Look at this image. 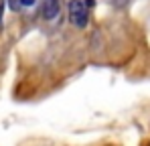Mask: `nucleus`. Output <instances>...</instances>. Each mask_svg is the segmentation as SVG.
Wrapping results in <instances>:
<instances>
[{"label": "nucleus", "mask_w": 150, "mask_h": 146, "mask_svg": "<svg viewBox=\"0 0 150 146\" xmlns=\"http://www.w3.org/2000/svg\"><path fill=\"white\" fill-rule=\"evenodd\" d=\"M67 10H69V21L77 28H83L87 24V6H85V2H81V0H69Z\"/></svg>", "instance_id": "obj_1"}, {"label": "nucleus", "mask_w": 150, "mask_h": 146, "mask_svg": "<svg viewBox=\"0 0 150 146\" xmlns=\"http://www.w3.org/2000/svg\"><path fill=\"white\" fill-rule=\"evenodd\" d=\"M59 10H61V4H59V0H45V2H43V16H45L47 21H53V18H57Z\"/></svg>", "instance_id": "obj_2"}, {"label": "nucleus", "mask_w": 150, "mask_h": 146, "mask_svg": "<svg viewBox=\"0 0 150 146\" xmlns=\"http://www.w3.org/2000/svg\"><path fill=\"white\" fill-rule=\"evenodd\" d=\"M8 4H10V8H12V10H18V8L23 6V4H21V0H8Z\"/></svg>", "instance_id": "obj_3"}, {"label": "nucleus", "mask_w": 150, "mask_h": 146, "mask_svg": "<svg viewBox=\"0 0 150 146\" xmlns=\"http://www.w3.org/2000/svg\"><path fill=\"white\" fill-rule=\"evenodd\" d=\"M21 4H23V6H35L37 0H21Z\"/></svg>", "instance_id": "obj_4"}, {"label": "nucleus", "mask_w": 150, "mask_h": 146, "mask_svg": "<svg viewBox=\"0 0 150 146\" xmlns=\"http://www.w3.org/2000/svg\"><path fill=\"white\" fill-rule=\"evenodd\" d=\"M2 12H4V2L0 0V30H2Z\"/></svg>", "instance_id": "obj_5"}]
</instances>
